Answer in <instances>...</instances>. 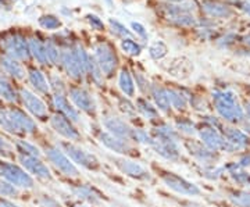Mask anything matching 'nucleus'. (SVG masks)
Segmentation results:
<instances>
[{"label": "nucleus", "mask_w": 250, "mask_h": 207, "mask_svg": "<svg viewBox=\"0 0 250 207\" xmlns=\"http://www.w3.org/2000/svg\"><path fill=\"white\" fill-rule=\"evenodd\" d=\"M150 150L153 153L157 154L161 160L172 164H181L187 163V154L182 149L181 142H174V141H160L153 138V144L150 146Z\"/></svg>", "instance_id": "15"}, {"label": "nucleus", "mask_w": 250, "mask_h": 207, "mask_svg": "<svg viewBox=\"0 0 250 207\" xmlns=\"http://www.w3.org/2000/svg\"><path fill=\"white\" fill-rule=\"evenodd\" d=\"M235 162L238 163L242 168H246V170H249L250 168V149L249 150H245V152H242V153H239V154H236V156H235Z\"/></svg>", "instance_id": "52"}, {"label": "nucleus", "mask_w": 250, "mask_h": 207, "mask_svg": "<svg viewBox=\"0 0 250 207\" xmlns=\"http://www.w3.org/2000/svg\"><path fill=\"white\" fill-rule=\"evenodd\" d=\"M95 207H114V206H111L110 203H104V205H100V206H95Z\"/></svg>", "instance_id": "60"}, {"label": "nucleus", "mask_w": 250, "mask_h": 207, "mask_svg": "<svg viewBox=\"0 0 250 207\" xmlns=\"http://www.w3.org/2000/svg\"><path fill=\"white\" fill-rule=\"evenodd\" d=\"M0 128L13 136H35L39 131L35 120L18 107H0Z\"/></svg>", "instance_id": "4"}, {"label": "nucleus", "mask_w": 250, "mask_h": 207, "mask_svg": "<svg viewBox=\"0 0 250 207\" xmlns=\"http://www.w3.org/2000/svg\"><path fill=\"white\" fill-rule=\"evenodd\" d=\"M49 125L54 131V134H57L64 141L77 142V144H82L85 141V136H83V132L81 131V126L74 124L71 120L64 117L57 111L50 114Z\"/></svg>", "instance_id": "12"}, {"label": "nucleus", "mask_w": 250, "mask_h": 207, "mask_svg": "<svg viewBox=\"0 0 250 207\" xmlns=\"http://www.w3.org/2000/svg\"><path fill=\"white\" fill-rule=\"evenodd\" d=\"M131 27H132V29H134L138 35L142 36L143 39H146V38H147V32H146V29H145L143 25H141L139 22H132V24H131Z\"/></svg>", "instance_id": "54"}, {"label": "nucleus", "mask_w": 250, "mask_h": 207, "mask_svg": "<svg viewBox=\"0 0 250 207\" xmlns=\"http://www.w3.org/2000/svg\"><path fill=\"white\" fill-rule=\"evenodd\" d=\"M211 106L215 116L228 125H241L245 118V110L238 95L232 89H214L211 92Z\"/></svg>", "instance_id": "2"}, {"label": "nucleus", "mask_w": 250, "mask_h": 207, "mask_svg": "<svg viewBox=\"0 0 250 207\" xmlns=\"http://www.w3.org/2000/svg\"><path fill=\"white\" fill-rule=\"evenodd\" d=\"M57 145L62 147V152L70 157V160L80 170L88 171L90 174L93 172V174L103 175V172L106 170L103 162L93 152L85 149L82 146V144H77V142H70V141L60 139V141H57Z\"/></svg>", "instance_id": "6"}, {"label": "nucleus", "mask_w": 250, "mask_h": 207, "mask_svg": "<svg viewBox=\"0 0 250 207\" xmlns=\"http://www.w3.org/2000/svg\"><path fill=\"white\" fill-rule=\"evenodd\" d=\"M223 135L228 146L227 154L236 156L250 149V135H248L241 126L225 124L223 128Z\"/></svg>", "instance_id": "17"}, {"label": "nucleus", "mask_w": 250, "mask_h": 207, "mask_svg": "<svg viewBox=\"0 0 250 207\" xmlns=\"http://www.w3.org/2000/svg\"><path fill=\"white\" fill-rule=\"evenodd\" d=\"M39 24L43 28H46V29H56V28H59L62 25L60 20L53 17V16H45V17H42L39 20Z\"/></svg>", "instance_id": "50"}, {"label": "nucleus", "mask_w": 250, "mask_h": 207, "mask_svg": "<svg viewBox=\"0 0 250 207\" xmlns=\"http://www.w3.org/2000/svg\"><path fill=\"white\" fill-rule=\"evenodd\" d=\"M131 142H134L135 145H138L139 147H146L150 149V146L153 144V136L150 135L149 129L143 128V126L134 125L132 132H131Z\"/></svg>", "instance_id": "36"}, {"label": "nucleus", "mask_w": 250, "mask_h": 207, "mask_svg": "<svg viewBox=\"0 0 250 207\" xmlns=\"http://www.w3.org/2000/svg\"><path fill=\"white\" fill-rule=\"evenodd\" d=\"M235 4L239 7V9L245 13V14H248L250 17V1H241V0H235Z\"/></svg>", "instance_id": "56"}, {"label": "nucleus", "mask_w": 250, "mask_h": 207, "mask_svg": "<svg viewBox=\"0 0 250 207\" xmlns=\"http://www.w3.org/2000/svg\"><path fill=\"white\" fill-rule=\"evenodd\" d=\"M90 135L98 141L102 147H104L111 154L136 159V160L142 159V152H141V147L138 145L131 142L129 139H124V138L110 134L106 129H103L99 123H92Z\"/></svg>", "instance_id": "3"}, {"label": "nucleus", "mask_w": 250, "mask_h": 207, "mask_svg": "<svg viewBox=\"0 0 250 207\" xmlns=\"http://www.w3.org/2000/svg\"><path fill=\"white\" fill-rule=\"evenodd\" d=\"M49 85H50V90H53V95H67L68 92V86L59 75H50Z\"/></svg>", "instance_id": "45"}, {"label": "nucleus", "mask_w": 250, "mask_h": 207, "mask_svg": "<svg viewBox=\"0 0 250 207\" xmlns=\"http://www.w3.org/2000/svg\"><path fill=\"white\" fill-rule=\"evenodd\" d=\"M181 145H182V149L188 156V159H190L192 163H196L200 166L217 164V163H220L221 156H223V154L208 149L197 138H182Z\"/></svg>", "instance_id": "10"}, {"label": "nucleus", "mask_w": 250, "mask_h": 207, "mask_svg": "<svg viewBox=\"0 0 250 207\" xmlns=\"http://www.w3.org/2000/svg\"><path fill=\"white\" fill-rule=\"evenodd\" d=\"M14 146H16V152L17 154H25V156H34V157H43V152L39 146L35 144L21 139L18 138L14 141Z\"/></svg>", "instance_id": "38"}, {"label": "nucleus", "mask_w": 250, "mask_h": 207, "mask_svg": "<svg viewBox=\"0 0 250 207\" xmlns=\"http://www.w3.org/2000/svg\"><path fill=\"white\" fill-rule=\"evenodd\" d=\"M0 65L4 71L10 74L13 78L16 80H22L25 77V70L24 67L21 65V63L16 60V59H11L9 56H3L0 59Z\"/></svg>", "instance_id": "35"}, {"label": "nucleus", "mask_w": 250, "mask_h": 207, "mask_svg": "<svg viewBox=\"0 0 250 207\" xmlns=\"http://www.w3.org/2000/svg\"><path fill=\"white\" fill-rule=\"evenodd\" d=\"M134 81L135 83H136V88L139 89V92L142 93V96H149V93H150V88H152V83L153 82H150L149 80H147V77L143 74V72L141 71H136L134 72Z\"/></svg>", "instance_id": "43"}, {"label": "nucleus", "mask_w": 250, "mask_h": 207, "mask_svg": "<svg viewBox=\"0 0 250 207\" xmlns=\"http://www.w3.org/2000/svg\"><path fill=\"white\" fill-rule=\"evenodd\" d=\"M149 132L154 139L174 141V142H181L182 141V136L179 135V132L175 129V126L172 125V123H170L168 120H166L164 117L150 124Z\"/></svg>", "instance_id": "25"}, {"label": "nucleus", "mask_w": 250, "mask_h": 207, "mask_svg": "<svg viewBox=\"0 0 250 207\" xmlns=\"http://www.w3.org/2000/svg\"><path fill=\"white\" fill-rule=\"evenodd\" d=\"M46 47V54H47V60L50 64H60V59H62V52H59L57 46L52 43V42H47L45 43Z\"/></svg>", "instance_id": "49"}, {"label": "nucleus", "mask_w": 250, "mask_h": 207, "mask_svg": "<svg viewBox=\"0 0 250 207\" xmlns=\"http://www.w3.org/2000/svg\"><path fill=\"white\" fill-rule=\"evenodd\" d=\"M60 65L62 67V70L65 71V74L77 82H82L83 78L86 77L83 68L81 65L80 60L77 59L75 53L72 52V49L62 52V59H60Z\"/></svg>", "instance_id": "26"}, {"label": "nucleus", "mask_w": 250, "mask_h": 207, "mask_svg": "<svg viewBox=\"0 0 250 207\" xmlns=\"http://www.w3.org/2000/svg\"><path fill=\"white\" fill-rule=\"evenodd\" d=\"M99 124L110 134L131 141V132H132L134 125L128 120H125L123 116L114 113V110H102L100 117H99Z\"/></svg>", "instance_id": "13"}, {"label": "nucleus", "mask_w": 250, "mask_h": 207, "mask_svg": "<svg viewBox=\"0 0 250 207\" xmlns=\"http://www.w3.org/2000/svg\"><path fill=\"white\" fill-rule=\"evenodd\" d=\"M67 96L81 114H85L93 123H99L100 113H99L98 103L89 90L85 89L81 85H71L68 86Z\"/></svg>", "instance_id": "9"}, {"label": "nucleus", "mask_w": 250, "mask_h": 207, "mask_svg": "<svg viewBox=\"0 0 250 207\" xmlns=\"http://www.w3.org/2000/svg\"><path fill=\"white\" fill-rule=\"evenodd\" d=\"M28 78H29V82L32 83V86L36 89V92H39L42 95H49L50 93V85H49V81L46 80V77L43 75V72H41L38 68L31 67L28 70Z\"/></svg>", "instance_id": "34"}, {"label": "nucleus", "mask_w": 250, "mask_h": 207, "mask_svg": "<svg viewBox=\"0 0 250 207\" xmlns=\"http://www.w3.org/2000/svg\"><path fill=\"white\" fill-rule=\"evenodd\" d=\"M192 170L195 171L197 177L207 182H223L227 180V172L224 168V164H208V166H200L196 163H192Z\"/></svg>", "instance_id": "27"}, {"label": "nucleus", "mask_w": 250, "mask_h": 207, "mask_svg": "<svg viewBox=\"0 0 250 207\" xmlns=\"http://www.w3.org/2000/svg\"><path fill=\"white\" fill-rule=\"evenodd\" d=\"M224 168L227 172V180L231 182V185L236 188L250 190V171L246 168H242L235 160L224 163Z\"/></svg>", "instance_id": "21"}, {"label": "nucleus", "mask_w": 250, "mask_h": 207, "mask_svg": "<svg viewBox=\"0 0 250 207\" xmlns=\"http://www.w3.org/2000/svg\"><path fill=\"white\" fill-rule=\"evenodd\" d=\"M34 203L36 205V207H65L56 195L47 193V192H41V193L35 195Z\"/></svg>", "instance_id": "41"}, {"label": "nucleus", "mask_w": 250, "mask_h": 207, "mask_svg": "<svg viewBox=\"0 0 250 207\" xmlns=\"http://www.w3.org/2000/svg\"><path fill=\"white\" fill-rule=\"evenodd\" d=\"M0 178L6 180L18 189H34L35 180L20 164L0 159Z\"/></svg>", "instance_id": "11"}, {"label": "nucleus", "mask_w": 250, "mask_h": 207, "mask_svg": "<svg viewBox=\"0 0 250 207\" xmlns=\"http://www.w3.org/2000/svg\"><path fill=\"white\" fill-rule=\"evenodd\" d=\"M172 125L175 126V129L182 138H196L197 136V121L188 117L185 114L174 116Z\"/></svg>", "instance_id": "31"}, {"label": "nucleus", "mask_w": 250, "mask_h": 207, "mask_svg": "<svg viewBox=\"0 0 250 207\" xmlns=\"http://www.w3.org/2000/svg\"><path fill=\"white\" fill-rule=\"evenodd\" d=\"M99 68L102 70L104 78H113L118 68V56L116 50L113 49V46L110 43H99L95 47V54H93Z\"/></svg>", "instance_id": "18"}, {"label": "nucleus", "mask_w": 250, "mask_h": 207, "mask_svg": "<svg viewBox=\"0 0 250 207\" xmlns=\"http://www.w3.org/2000/svg\"><path fill=\"white\" fill-rule=\"evenodd\" d=\"M243 42H245L248 46H250V35L245 36V38H243Z\"/></svg>", "instance_id": "59"}, {"label": "nucleus", "mask_w": 250, "mask_h": 207, "mask_svg": "<svg viewBox=\"0 0 250 207\" xmlns=\"http://www.w3.org/2000/svg\"><path fill=\"white\" fill-rule=\"evenodd\" d=\"M0 207H22L17 205V203H14L11 199H7V198H1L0 196Z\"/></svg>", "instance_id": "57"}, {"label": "nucleus", "mask_w": 250, "mask_h": 207, "mask_svg": "<svg viewBox=\"0 0 250 207\" xmlns=\"http://www.w3.org/2000/svg\"><path fill=\"white\" fill-rule=\"evenodd\" d=\"M149 96L152 98V103L157 107V110L161 113V116H166L167 118H172V107H171L170 96L167 86H163L160 83H152L150 93Z\"/></svg>", "instance_id": "22"}, {"label": "nucleus", "mask_w": 250, "mask_h": 207, "mask_svg": "<svg viewBox=\"0 0 250 207\" xmlns=\"http://www.w3.org/2000/svg\"><path fill=\"white\" fill-rule=\"evenodd\" d=\"M197 139L206 145L208 149L214 150L217 153L220 154H227V141L223 135V131L221 129H217L214 126H210L202 123V121H197Z\"/></svg>", "instance_id": "16"}, {"label": "nucleus", "mask_w": 250, "mask_h": 207, "mask_svg": "<svg viewBox=\"0 0 250 207\" xmlns=\"http://www.w3.org/2000/svg\"><path fill=\"white\" fill-rule=\"evenodd\" d=\"M110 25H111V28H113V32L116 34V35L121 36V38H131V32L126 29V28L121 24V22H118V21H116V20H110Z\"/></svg>", "instance_id": "51"}, {"label": "nucleus", "mask_w": 250, "mask_h": 207, "mask_svg": "<svg viewBox=\"0 0 250 207\" xmlns=\"http://www.w3.org/2000/svg\"><path fill=\"white\" fill-rule=\"evenodd\" d=\"M167 1H174V3H178V1H181V3H184L185 0H167Z\"/></svg>", "instance_id": "61"}, {"label": "nucleus", "mask_w": 250, "mask_h": 207, "mask_svg": "<svg viewBox=\"0 0 250 207\" xmlns=\"http://www.w3.org/2000/svg\"><path fill=\"white\" fill-rule=\"evenodd\" d=\"M0 45L6 52V56H9L11 59H16V60L29 59V54H31L29 46L25 38H22L20 34H9V35L3 36V39L0 41Z\"/></svg>", "instance_id": "19"}, {"label": "nucleus", "mask_w": 250, "mask_h": 207, "mask_svg": "<svg viewBox=\"0 0 250 207\" xmlns=\"http://www.w3.org/2000/svg\"><path fill=\"white\" fill-rule=\"evenodd\" d=\"M235 39H236V36L233 35V34H229V35L224 36L223 39H220L218 45L221 46V47H228V46H231L235 42Z\"/></svg>", "instance_id": "53"}, {"label": "nucleus", "mask_w": 250, "mask_h": 207, "mask_svg": "<svg viewBox=\"0 0 250 207\" xmlns=\"http://www.w3.org/2000/svg\"><path fill=\"white\" fill-rule=\"evenodd\" d=\"M43 157L50 166L54 168V171L60 174V180L67 181H81L82 174L81 170L70 160V157L62 152V149L57 145V142H45L41 146Z\"/></svg>", "instance_id": "5"}, {"label": "nucleus", "mask_w": 250, "mask_h": 207, "mask_svg": "<svg viewBox=\"0 0 250 207\" xmlns=\"http://www.w3.org/2000/svg\"><path fill=\"white\" fill-rule=\"evenodd\" d=\"M0 157L4 159V160L17 159V152H16L14 142L11 144L9 139L3 138L1 135H0Z\"/></svg>", "instance_id": "42"}, {"label": "nucleus", "mask_w": 250, "mask_h": 207, "mask_svg": "<svg viewBox=\"0 0 250 207\" xmlns=\"http://www.w3.org/2000/svg\"><path fill=\"white\" fill-rule=\"evenodd\" d=\"M135 106H136V110H138L139 117L143 118L145 121H147L149 125L163 118V116H161L160 111L157 110V107H156L147 98H145V96L136 98Z\"/></svg>", "instance_id": "29"}, {"label": "nucleus", "mask_w": 250, "mask_h": 207, "mask_svg": "<svg viewBox=\"0 0 250 207\" xmlns=\"http://www.w3.org/2000/svg\"><path fill=\"white\" fill-rule=\"evenodd\" d=\"M248 92H249V98H248V99H250V86L248 88Z\"/></svg>", "instance_id": "62"}, {"label": "nucleus", "mask_w": 250, "mask_h": 207, "mask_svg": "<svg viewBox=\"0 0 250 207\" xmlns=\"http://www.w3.org/2000/svg\"><path fill=\"white\" fill-rule=\"evenodd\" d=\"M108 163L120 172L124 178L139 182V184H156L157 180L150 171L147 166L142 164L141 160L136 159H129V157H123V156H116V154H106L104 156Z\"/></svg>", "instance_id": "7"}, {"label": "nucleus", "mask_w": 250, "mask_h": 207, "mask_svg": "<svg viewBox=\"0 0 250 207\" xmlns=\"http://www.w3.org/2000/svg\"><path fill=\"white\" fill-rule=\"evenodd\" d=\"M168 53V47L167 45L164 43V42H154L152 43V46L149 47V54H150V57H152L153 60H161L163 57H166Z\"/></svg>", "instance_id": "47"}, {"label": "nucleus", "mask_w": 250, "mask_h": 207, "mask_svg": "<svg viewBox=\"0 0 250 207\" xmlns=\"http://www.w3.org/2000/svg\"><path fill=\"white\" fill-rule=\"evenodd\" d=\"M88 21L90 22L92 28H95V29H103V22L96 16H88Z\"/></svg>", "instance_id": "55"}, {"label": "nucleus", "mask_w": 250, "mask_h": 207, "mask_svg": "<svg viewBox=\"0 0 250 207\" xmlns=\"http://www.w3.org/2000/svg\"><path fill=\"white\" fill-rule=\"evenodd\" d=\"M243 110H245V117L250 118V99H246L243 102Z\"/></svg>", "instance_id": "58"}, {"label": "nucleus", "mask_w": 250, "mask_h": 207, "mask_svg": "<svg viewBox=\"0 0 250 207\" xmlns=\"http://www.w3.org/2000/svg\"><path fill=\"white\" fill-rule=\"evenodd\" d=\"M189 107L192 108L195 113L200 114V116L208 114L210 110L213 108L211 107V104H210L203 96H200V95H193V93H190V96H189Z\"/></svg>", "instance_id": "40"}, {"label": "nucleus", "mask_w": 250, "mask_h": 207, "mask_svg": "<svg viewBox=\"0 0 250 207\" xmlns=\"http://www.w3.org/2000/svg\"><path fill=\"white\" fill-rule=\"evenodd\" d=\"M168 20H171L174 24L182 25V27H193V25H196V20H195V17L192 14H189V13L168 16Z\"/></svg>", "instance_id": "48"}, {"label": "nucleus", "mask_w": 250, "mask_h": 207, "mask_svg": "<svg viewBox=\"0 0 250 207\" xmlns=\"http://www.w3.org/2000/svg\"><path fill=\"white\" fill-rule=\"evenodd\" d=\"M118 88L121 90V93L132 99L135 98V93H136V85H135L134 77H132V72L129 71L126 67L121 68V71L118 74Z\"/></svg>", "instance_id": "32"}, {"label": "nucleus", "mask_w": 250, "mask_h": 207, "mask_svg": "<svg viewBox=\"0 0 250 207\" xmlns=\"http://www.w3.org/2000/svg\"><path fill=\"white\" fill-rule=\"evenodd\" d=\"M52 103H53L54 111L62 114L64 117L71 120L74 124L78 126L82 125V114L75 108L67 95H53L52 96Z\"/></svg>", "instance_id": "23"}, {"label": "nucleus", "mask_w": 250, "mask_h": 207, "mask_svg": "<svg viewBox=\"0 0 250 207\" xmlns=\"http://www.w3.org/2000/svg\"><path fill=\"white\" fill-rule=\"evenodd\" d=\"M0 196L7 199H18L20 198V189L6 180L0 178Z\"/></svg>", "instance_id": "44"}, {"label": "nucleus", "mask_w": 250, "mask_h": 207, "mask_svg": "<svg viewBox=\"0 0 250 207\" xmlns=\"http://www.w3.org/2000/svg\"><path fill=\"white\" fill-rule=\"evenodd\" d=\"M17 160L20 166L34 178V180L42 181L46 184H53L54 178L53 172L50 167L46 164L42 157H34V156H25V154H17Z\"/></svg>", "instance_id": "14"}, {"label": "nucleus", "mask_w": 250, "mask_h": 207, "mask_svg": "<svg viewBox=\"0 0 250 207\" xmlns=\"http://www.w3.org/2000/svg\"><path fill=\"white\" fill-rule=\"evenodd\" d=\"M0 96H3L7 102H11V103H16L18 99L16 90L7 78V72L1 68V65H0Z\"/></svg>", "instance_id": "37"}, {"label": "nucleus", "mask_w": 250, "mask_h": 207, "mask_svg": "<svg viewBox=\"0 0 250 207\" xmlns=\"http://www.w3.org/2000/svg\"><path fill=\"white\" fill-rule=\"evenodd\" d=\"M18 96L22 100V104L25 106L28 111L39 121L42 123H49V118H50V113H49V108L46 106V103L42 99H39L36 95H34L32 92H29L25 88H21Z\"/></svg>", "instance_id": "20"}, {"label": "nucleus", "mask_w": 250, "mask_h": 207, "mask_svg": "<svg viewBox=\"0 0 250 207\" xmlns=\"http://www.w3.org/2000/svg\"><path fill=\"white\" fill-rule=\"evenodd\" d=\"M64 185H65V189L71 193L72 198L89 205L90 207L110 203L111 196H107L99 186L90 184V182H85L83 180L67 181V182H64Z\"/></svg>", "instance_id": "8"}, {"label": "nucleus", "mask_w": 250, "mask_h": 207, "mask_svg": "<svg viewBox=\"0 0 250 207\" xmlns=\"http://www.w3.org/2000/svg\"><path fill=\"white\" fill-rule=\"evenodd\" d=\"M228 206L250 207V190L236 188L233 185H225L221 188Z\"/></svg>", "instance_id": "28"}, {"label": "nucleus", "mask_w": 250, "mask_h": 207, "mask_svg": "<svg viewBox=\"0 0 250 207\" xmlns=\"http://www.w3.org/2000/svg\"><path fill=\"white\" fill-rule=\"evenodd\" d=\"M167 90H168L172 110L177 111L178 114H184L189 108V96H190V93H188L185 89L177 88V86H167Z\"/></svg>", "instance_id": "30"}, {"label": "nucleus", "mask_w": 250, "mask_h": 207, "mask_svg": "<svg viewBox=\"0 0 250 207\" xmlns=\"http://www.w3.org/2000/svg\"><path fill=\"white\" fill-rule=\"evenodd\" d=\"M149 168L153 172V175L156 177L157 182L163 184V186L171 193L193 199L203 196V189L197 185L196 182L188 180L178 172L167 168L166 166H163L159 162L149 163Z\"/></svg>", "instance_id": "1"}, {"label": "nucleus", "mask_w": 250, "mask_h": 207, "mask_svg": "<svg viewBox=\"0 0 250 207\" xmlns=\"http://www.w3.org/2000/svg\"><path fill=\"white\" fill-rule=\"evenodd\" d=\"M114 100H116V107L120 116H123L125 120H128L132 125L143 126L142 118L139 117L136 106L132 100L124 96L123 93H114Z\"/></svg>", "instance_id": "24"}, {"label": "nucleus", "mask_w": 250, "mask_h": 207, "mask_svg": "<svg viewBox=\"0 0 250 207\" xmlns=\"http://www.w3.org/2000/svg\"><path fill=\"white\" fill-rule=\"evenodd\" d=\"M29 46V52L36 59V62L41 64H50L47 60V54H46L45 43H42L39 39H29L28 41Z\"/></svg>", "instance_id": "39"}, {"label": "nucleus", "mask_w": 250, "mask_h": 207, "mask_svg": "<svg viewBox=\"0 0 250 207\" xmlns=\"http://www.w3.org/2000/svg\"><path fill=\"white\" fill-rule=\"evenodd\" d=\"M202 7L206 13L213 18H228L232 16V9L228 4H224L214 0H205Z\"/></svg>", "instance_id": "33"}, {"label": "nucleus", "mask_w": 250, "mask_h": 207, "mask_svg": "<svg viewBox=\"0 0 250 207\" xmlns=\"http://www.w3.org/2000/svg\"><path fill=\"white\" fill-rule=\"evenodd\" d=\"M121 49H123V52H124V53L129 54V56H132V57L139 56L141 52H142V47H141V45H138L132 38L123 39V41H121Z\"/></svg>", "instance_id": "46"}]
</instances>
